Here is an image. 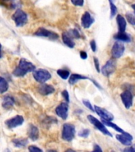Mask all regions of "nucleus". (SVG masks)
Listing matches in <instances>:
<instances>
[{
	"label": "nucleus",
	"mask_w": 135,
	"mask_h": 152,
	"mask_svg": "<svg viewBox=\"0 0 135 152\" xmlns=\"http://www.w3.org/2000/svg\"><path fill=\"white\" fill-rule=\"evenodd\" d=\"M36 66L31 62H28L25 59H21L19 61L18 66L14 69L13 75L16 77H23L28 72L35 71Z\"/></svg>",
	"instance_id": "f257e3e1"
},
{
	"label": "nucleus",
	"mask_w": 135,
	"mask_h": 152,
	"mask_svg": "<svg viewBox=\"0 0 135 152\" xmlns=\"http://www.w3.org/2000/svg\"><path fill=\"white\" fill-rule=\"evenodd\" d=\"M33 78H35V80L36 82L40 83H44L45 82L49 80L51 77H52L49 71L45 70V69H37V70L33 71Z\"/></svg>",
	"instance_id": "f03ea898"
},
{
	"label": "nucleus",
	"mask_w": 135,
	"mask_h": 152,
	"mask_svg": "<svg viewBox=\"0 0 135 152\" xmlns=\"http://www.w3.org/2000/svg\"><path fill=\"white\" fill-rule=\"evenodd\" d=\"M12 19L15 22L16 26L21 27V26H25V24L27 23L28 16H27L26 13H25L23 10H21V9H17L15 11V13L12 15Z\"/></svg>",
	"instance_id": "7ed1b4c3"
},
{
	"label": "nucleus",
	"mask_w": 135,
	"mask_h": 152,
	"mask_svg": "<svg viewBox=\"0 0 135 152\" xmlns=\"http://www.w3.org/2000/svg\"><path fill=\"white\" fill-rule=\"evenodd\" d=\"M75 127L71 124L66 123L63 124L62 138L66 141H71L75 135Z\"/></svg>",
	"instance_id": "20e7f679"
},
{
	"label": "nucleus",
	"mask_w": 135,
	"mask_h": 152,
	"mask_svg": "<svg viewBox=\"0 0 135 152\" xmlns=\"http://www.w3.org/2000/svg\"><path fill=\"white\" fill-rule=\"evenodd\" d=\"M87 118L88 120L89 121L90 123L92 124H93V125H94L98 130L100 131L103 134L108 135V136H111V137L112 136V135H111V133H110V132L107 129L106 127H105V124H104L103 122L99 121V120H97L96 117H94L93 116H91V115H89V116H87Z\"/></svg>",
	"instance_id": "39448f33"
},
{
	"label": "nucleus",
	"mask_w": 135,
	"mask_h": 152,
	"mask_svg": "<svg viewBox=\"0 0 135 152\" xmlns=\"http://www.w3.org/2000/svg\"><path fill=\"white\" fill-rule=\"evenodd\" d=\"M34 36L37 37H47L51 40H57L59 38V35L57 33L49 31L44 28H39L34 33Z\"/></svg>",
	"instance_id": "423d86ee"
},
{
	"label": "nucleus",
	"mask_w": 135,
	"mask_h": 152,
	"mask_svg": "<svg viewBox=\"0 0 135 152\" xmlns=\"http://www.w3.org/2000/svg\"><path fill=\"white\" fill-rule=\"evenodd\" d=\"M116 69V62L113 59H109L108 61L107 62L104 66L102 67V74L106 77H108L110 75L113 73L114 71H115Z\"/></svg>",
	"instance_id": "0eeeda50"
},
{
	"label": "nucleus",
	"mask_w": 135,
	"mask_h": 152,
	"mask_svg": "<svg viewBox=\"0 0 135 152\" xmlns=\"http://www.w3.org/2000/svg\"><path fill=\"white\" fill-rule=\"evenodd\" d=\"M124 50H125V47L123 43L120 41H116L114 44L112 49H111V56L114 59H118L123 56L124 53Z\"/></svg>",
	"instance_id": "6e6552de"
},
{
	"label": "nucleus",
	"mask_w": 135,
	"mask_h": 152,
	"mask_svg": "<svg viewBox=\"0 0 135 152\" xmlns=\"http://www.w3.org/2000/svg\"><path fill=\"white\" fill-rule=\"evenodd\" d=\"M24 122V118L20 115H17V116H15L14 117L11 119H9L7 120L6 122H5V124L7 125V127L8 128H17V126L21 125Z\"/></svg>",
	"instance_id": "1a4fd4ad"
},
{
	"label": "nucleus",
	"mask_w": 135,
	"mask_h": 152,
	"mask_svg": "<svg viewBox=\"0 0 135 152\" xmlns=\"http://www.w3.org/2000/svg\"><path fill=\"white\" fill-rule=\"evenodd\" d=\"M133 94L130 90H125L121 94V99L126 109H130L133 104Z\"/></svg>",
	"instance_id": "9d476101"
},
{
	"label": "nucleus",
	"mask_w": 135,
	"mask_h": 152,
	"mask_svg": "<svg viewBox=\"0 0 135 152\" xmlns=\"http://www.w3.org/2000/svg\"><path fill=\"white\" fill-rule=\"evenodd\" d=\"M68 104L67 102H62L59 104L55 109V113L62 120H66L68 116Z\"/></svg>",
	"instance_id": "9b49d317"
},
{
	"label": "nucleus",
	"mask_w": 135,
	"mask_h": 152,
	"mask_svg": "<svg viewBox=\"0 0 135 152\" xmlns=\"http://www.w3.org/2000/svg\"><path fill=\"white\" fill-rule=\"evenodd\" d=\"M95 112L97 113L98 115H99L100 117H101L103 120H105V121H111L114 119V116L112 114L108 112L106 109H103L101 107L97 106V105H95Z\"/></svg>",
	"instance_id": "f8f14e48"
},
{
	"label": "nucleus",
	"mask_w": 135,
	"mask_h": 152,
	"mask_svg": "<svg viewBox=\"0 0 135 152\" xmlns=\"http://www.w3.org/2000/svg\"><path fill=\"white\" fill-rule=\"evenodd\" d=\"M115 137L121 143H123L126 146H130L132 143L133 136L126 132H122V134H117Z\"/></svg>",
	"instance_id": "ddd939ff"
},
{
	"label": "nucleus",
	"mask_w": 135,
	"mask_h": 152,
	"mask_svg": "<svg viewBox=\"0 0 135 152\" xmlns=\"http://www.w3.org/2000/svg\"><path fill=\"white\" fill-rule=\"evenodd\" d=\"M94 22V19L89 12H85L81 18V25L85 28H89Z\"/></svg>",
	"instance_id": "4468645a"
},
{
	"label": "nucleus",
	"mask_w": 135,
	"mask_h": 152,
	"mask_svg": "<svg viewBox=\"0 0 135 152\" xmlns=\"http://www.w3.org/2000/svg\"><path fill=\"white\" fill-rule=\"evenodd\" d=\"M38 91L41 95L46 96V95L51 94L52 93L54 92V88L51 85H47L45 83H42V85H40L38 88Z\"/></svg>",
	"instance_id": "2eb2a0df"
},
{
	"label": "nucleus",
	"mask_w": 135,
	"mask_h": 152,
	"mask_svg": "<svg viewBox=\"0 0 135 152\" xmlns=\"http://www.w3.org/2000/svg\"><path fill=\"white\" fill-rule=\"evenodd\" d=\"M28 135L29 139L36 141L39 138V130H38L37 127H36L33 124H30L28 128Z\"/></svg>",
	"instance_id": "dca6fc26"
},
{
	"label": "nucleus",
	"mask_w": 135,
	"mask_h": 152,
	"mask_svg": "<svg viewBox=\"0 0 135 152\" xmlns=\"http://www.w3.org/2000/svg\"><path fill=\"white\" fill-rule=\"evenodd\" d=\"M15 103V101H14V98L9 95H7L5 96L3 98H2V106L4 108V109H10L11 107H13V105Z\"/></svg>",
	"instance_id": "f3484780"
},
{
	"label": "nucleus",
	"mask_w": 135,
	"mask_h": 152,
	"mask_svg": "<svg viewBox=\"0 0 135 152\" xmlns=\"http://www.w3.org/2000/svg\"><path fill=\"white\" fill-rule=\"evenodd\" d=\"M62 40H63L64 44L68 46L69 48H73L74 47V42H73V38L71 37L70 34L68 33V32H64L62 35Z\"/></svg>",
	"instance_id": "a211bd4d"
},
{
	"label": "nucleus",
	"mask_w": 135,
	"mask_h": 152,
	"mask_svg": "<svg viewBox=\"0 0 135 152\" xmlns=\"http://www.w3.org/2000/svg\"><path fill=\"white\" fill-rule=\"evenodd\" d=\"M116 21L118 24V32H125L126 28V21L125 18L122 15L118 14L116 17Z\"/></svg>",
	"instance_id": "6ab92c4d"
},
{
	"label": "nucleus",
	"mask_w": 135,
	"mask_h": 152,
	"mask_svg": "<svg viewBox=\"0 0 135 152\" xmlns=\"http://www.w3.org/2000/svg\"><path fill=\"white\" fill-rule=\"evenodd\" d=\"M114 38L120 41H126V42L130 41V37L126 32H118L114 36Z\"/></svg>",
	"instance_id": "aec40b11"
},
{
	"label": "nucleus",
	"mask_w": 135,
	"mask_h": 152,
	"mask_svg": "<svg viewBox=\"0 0 135 152\" xmlns=\"http://www.w3.org/2000/svg\"><path fill=\"white\" fill-rule=\"evenodd\" d=\"M81 79H88V77L84 75H78V74H73L70 76V78H69V83L70 85H73L75 84L77 82H78L79 80H81Z\"/></svg>",
	"instance_id": "412c9836"
},
{
	"label": "nucleus",
	"mask_w": 135,
	"mask_h": 152,
	"mask_svg": "<svg viewBox=\"0 0 135 152\" xmlns=\"http://www.w3.org/2000/svg\"><path fill=\"white\" fill-rule=\"evenodd\" d=\"M12 142L14 143V147H24L28 144V141L27 139H14L12 140Z\"/></svg>",
	"instance_id": "4be33fe9"
},
{
	"label": "nucleus",
	"mask_w": 135,
	"mask_h": 152,
	"mask_svg": "<svg viewBox=\"0 0 135 152\" xmlns=\"http://www.w3.org/2000/svg\"><path fill=\"white\" fill-rule=\"evenodd\" d=\"M9 88V85L7 81L2 77H0V94H3L7 91Z\"/></svg>",
	"instance_id": "5701e85b"
},
{
	"label": "nucleus",
	"mask_w": 135,
	"mask_h": 152,
	"mask_svg": "<svg viewBox=\"0 0 135 152\" xmlns=\"http://www.w3.org/2000/svg\"><path fill=\"white\" fill-rule=\"evenodd\" d=\"M102 122L105 124V125L107 126H108V127H111V128H112L113 129H115V131H117V132H123L124 131L121 128H119L118 125H116L115 124H113V123H111V121H105V120H103L102 119Z\"/></svg>",
	"instance_id": "b1692460"
},
{
	"label": "nucleus",
	"mask_w": 135,
	"mask_h": 152,
	"mask_svg": "<svg viewBox=\"0 0 135 152\" xmlns=\"http://www.w3.org/2000/svg\"><path fill=\"white\" fill-rule=\"evenodd\" d=\"M57 74L61 77L62 79H67L70 76V71L67 70H63V69H59L57 71Z\"/></svg>",
	"instance_id": "393cba45"
},
{
	"label": "nucleus",
	"mask_w": 135,
	"mask_h": 152,
	"mask_svg": "<svg viewBox=\"0 0 135 152\" xmlns=\"http://www.w3.org/2000/svg\"><path fill=\"white\" fill-rule=\"evenodd\" d=\"M110 3V10H111V18H113L117 13V7L113 3V0H108Z\"/></svg>",
	"instance_id": "a878e982"
},
{
	"label": "nucleus",
	"mask_w": 135,
	"mask_h": 152,
	"mask_svg": "<svg viewBox=\"0 0 135 152\" xmlns=\"http://www.w3.org/2000/svg\"><path fill=\"white\" fill-rule=\"evenodd\" d=\"M126 19H127L128 22L133 26H135V15L132 14H126Z\"/></svg>",
	"instance_id": "bb28decb"
},
{
	"label": "nucleus",
	"mask_w": 135,
	"mask_h": 152,
	"mask_svg": "<svg viewBox=\"0 0 135 152\" xmlns=\"http://www.w3.org/2000/svg\"><path fill=\"white\" fill-rule=\"evenodd\" d=\"M68 33L73 38H75V39H78V38L80 37V34H79V32H78L77 29L73 28V29H70V31H68Z\"/></svg>",
	"instance_id": "cd10ccee"
},
{
	"label": "nucleus",
	"mask_w": 135,
	"mask_h": 152,
	"mask_svg": "<svg viewBox=\"0 0 135 152\" xmlns=\"http://www.w3.org/2000/svg\"><path fill=\"white\" fill-rule=\"evenodd\" d=\"M89 129H83V130H81L79 132V136H81V137H83V138H87L89 135Z\"/></svg>",
	"instance_id": "c85d7f7f"
},
{
	"label": "nucleus",
	"mask_w": 135,
	"mask_h": 152,
	"mask_svg": "<svg viewBox=\"0 0 135 152\" xmlns=\"http://www.w3.org/2000/svg\"><path fill=\"white\" fill-rule=\"evenodd\" d=\"M70 1L74 6L77 7H82L84 5V0H70Z\"/></svg>",
	"instance_id": "c756f323"
},
{
	"label": "nucleus",
	"mask_w": 135,
	"mask_h": 152,
	"mask_svg": "<svg viewBox=\"0 0 135 152\" xmlns=\"http://www.w3.org/2000/svg\"><path fill=\"white\" fill-rule=\"evenodd\" d=\"M83 104H85V106L87 107V108H88V109H90L91 111H92V112H94V111H95V109H93V108H92V104H91V103H90V102H89L88 100H84V101H83Z\"/></svg>",
	"instance_id": "7c9ffc66"
},
{
	"label": "nucleus",
	"mask_w": 135,
	"mask_h": 152,
	"mask_svg": "<svg viewBox=\"0 0 135 152\" xmlns=\"http://www.w3.org/2000/svg\"><path fill=\"white\" fill-rule=\"evenodd\" d=\"M62 97H64V99L66 100V102L68 103L70 102V97H69V94L68 91L67 90H63L62 92Z\"/></svg>",
	"instance_id": "2f4dec72"
},
{
	"label": "nucleus",
	"mask_w": 135,
	"mask_h": 152,
	"mask_svg": "<svg viewBox=\"0 0 135 152\" xmlns=\"http://www.w3.org/2000/svg\"><path fill=\"white\" fill-rule=\"evenodd\" d=\"M90 47L92 48V52H96L97 51V44H96V41L95 40H92L90 41Z\"/></svg>",
	"instance_id": "473e14b6"
},
{
	"label": "nucleus",
	"mask_w": 135,
	"mask_h": 152,
	"mask_svg": "<svg viewBox=\"0 0 135 152\" xmlns=\"http://www.w3.org/2000/svg\"><path fill=\"white\" fill-rule=\"evenodd\" d=\"M28 151H42V150L40 149V148L35 147V146H30V147H28Z\"/></svg>",
	"instance_id": "72a5a7b5"
},
{
	"label": "nucleus",
	"mask_w": 135,
	"mask_h": 152,
	"mask_svg": "<svg viewBox=\"0 0 135 152\" xmlns=\"http://www.w3.org/2000/svg\"><path fill=\"white\" fill-rule=\"evenodd\" d=\"M94 63H95V66H96V69H97V71L98 72H99V61H98V59L94 57Z\"/></svg>",
	"instance_id": "f704fd0d"
},
{
	"label": "nucleus",
	"mask_w": 135,
	"mask_h": 152,
	"mask_svg": "<svg viewBox=\"0 0 135 152\" xmlns=\"http://www.w3.org/2000/svg\"><path fill=\"white\" fill-rule=\"evenodd\" d=\"M80 56H81V59H87L88 55L85 52H84V51H81V52H80Z\"/></svg>",
	"instance_id": "c9c22d12"
},
{
	"label": "nucleus",
	"mask_w": 135,
	"mask_h": 152,
	"mask_svg": "<svg viewBox=\"0 0 135 152\" xmlns=\"http://www.w3.org/2000/svg\"><path fill=\"white\" fill-rule=\"evenodd\" d=\"M102 151V149L99 147V145L95 144L94 148H93V151Z\"/></svg>",
	"instance_id": "e433bc0d"
},
{
	"label": "nucleus",
	"mask_w": 135,
	"mask_h": 152,
	"mask_svg": "<svg viewBox=\"0 0 135 152\" xmlns=\"http://www.w3.org/2000/svg\"><path fill=\"white\" fill-rule=\"evenodd\" d=\"M124 151H131V152H134V150L133 148L132 147H127V148H125V149L123 150Z\"/></svg>",
	"instance_id": "4c0bfd02"
},
{
	"label": "nucleus",
	"mask_w": 135,
	"mask_h": 152,
	"mask_svg": "<svg viewBox=\"0 0 135 152\" xmlns=\"http://www.w3.org/2000/svg\"><path fill=\"white\" fill-rule=\"evenodd\" d=\"M2 57V45L0 44V58Z\"/></svg>",
	"instance_id": "58836bf2"
},
{
	"label": "nucleus",
	"mask_w": 135,
	"mask_h": 152,
	"mask_svg": "<svg viewBox=\"0 0 135 152\" xmlns=\"http://www.w3.org/2000/svg\"><path fill=\"white\" fill-rule=\"evenodd\" d=\"M132 8L134 9V14H135V4L132 5Z\"/></svg>",
	"instance_id": "ea45409f"
},
{
	"label": "nucleus",
	"mask_w": 135,
	"mask_h": 152,
	"mask_svg": "<svg viewBox=\"0 0 135 152\" xmlns=\"http://www.w3.org/2000/svg\"><path fill=\"white\" fill-rule=\"evenodd\" d=\"M1 1H2V2H8V1H9V0H1Z\"/></svg>",
	"instance_id": "a19ab883"
},
{
	"label": "nucleus",
	"mask_w": 135,
	"mask_h": 152,
	"mask_svg": "<svg viewBox=\"0 0 135 152\" xmlns=\"http://www.w3.org/2000/svg\"><path fill=\"white\" fill-rule=\"evenodd\" d=\"M132 147L134 148V152H135V144L134 145V146H132Z\"/></svg>",
	"instance_id": "79ce46f5"
}]
</instances>
